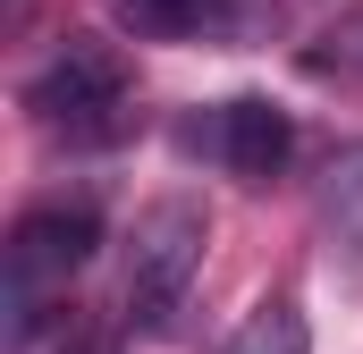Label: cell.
Returning a JSON list of instances; mask_svg holds the SVG:
<instances>
[{"label": "cell", "mask_w": 363, "mask_h": 354, "mask_svg": "<svg viewBox=\"0 0 363 354\" xmlns=\"http://www.w3.org/2000/svg\"><path fill=\"white\" fill-rule=\"evenodd\" d=\"M127 34H152V42H178V34H211V25H237L254 0H110Z\"/></svg>", "instance_id": "5"}, {"label": "cell", "mask_w": 363, "mask_h": 354, "mask_svg": "<svg viewBox=\"0 0 363 354\" xmlns=\"http://www.w3.org/2000/svg\"><path fill=\"white\" fill-rule=\"evenodd\" d=\"M17 8H26V0H17Z\"/></svg>", "instance_id": "8"}, {"label": "cell", "mask_w": 363, "mask_h": 354, "mask_svg": "<svg viewBox=\"0 0 363 354\" xmlns=\"http://www.w3.org/2000/svg\"><path fill=\"white\" fill-rule=\"evenodd\" d=\"M101 245V211L93 202H34L17 228H9V312H17V338L43 321V304L93 262Z\"/></svg>", "instance_id": "3"}, {"label": "cell", "mask_w": 363, "mask_h": 354, "mask_svg": "<svg viewBox=\"0 0 363 354\" xmlns=\"http://www.w3.org/2000/svg\"><path fill=\"white\" fill-rule=\"evenodd\" d=\"M321 219L338 236H363V144H347L330 169H321Z\"/></svg>", "instance_id": "7"}, {"label": "cell", "mask_w": 363, "mask_h": 354, "mask_svg": "<svg viewBox=\"0 0 363 354\" xmlns=\"http://www.w3.org/2000/svg\"><path fill=\"white\" fill-rule=\"evenodd\" d=\"M287 144H296V118L279 101H262V93H237V101L211 110V152H220V169H237V177H271L287 161Z\"/></svg>", "instance_id": "4"}, {"label": "cell", "mask_w": 363, "mask_h": 354, "mask_svg": "<svg viewBox=\"0 0 363 354\" xmlns=\"http://www.w3.org/2000/svg\"><path fill=\"white\" fill-rule=\"evenodd\" d=\"M26 110H34V127H43L51 144H118V135L135 127V68H127L118 42L68 34V42L34 68Z\"/></svg>", "instance_id": "1"}, {"label": "cell", "mask_w": 363, "mask_h": 354, "mask_svg": "<svg viewBox=\"0 0 363 354\" xmlns=\"http://www.w3.org/2000/svg\"><path fill=\"white\" fill-rule=\"evenodd\" d=\"M203 245H211V219H203L194 194H161V202L135 219V236H127V278H118V304H127V329H135V338H161V329L178 321L186 287H194V270H203Z\"/></svg>", "instance_id": "2"}, {"label": "cell", "mask_w": 363, "mask_h": 354, "mask_svg": "<svg viewBox=\"0 0 363 354\" xmlns=\"http://www.w3.org/2000/svg\"><path fill=\"white\" fill-rule=\"evenodd\" d=\"M220 354H313V329H304V304L296 295H262L245 321H237V338Z\"/></svg>", "instance_id": "6"}]
</instances>
